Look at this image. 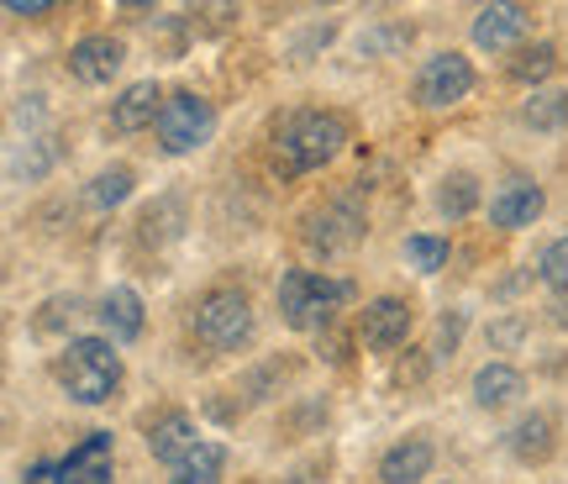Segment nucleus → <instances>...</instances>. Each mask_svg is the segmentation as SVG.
<instances>
[{
  "label": "nucleus",
  "instance_id": "393cba45",
  "mask_svg": "<svg viewBox=\"0 0 568 484\" xmlns=\"http://www.w3.org/2000/svg\"><path fill=\"white\" fill-rule=\"evenodd\" d=\"M537 269H542V280L564 295V290H568V238L548 242V253H542V263H537Z\"/></svg>",
  "mask_w": 568,
  "mask_h": 484
},
{
  "label": "nucleus",
  "instance_id": "9b49d317",
  "mask_svg": "<svg viewBox=\"0 0 568 484\" xmlns=\"http://www.w3.org/2000/svg\"><path fill=\"white\" fill-rule=\"evenodd\" d=\"M111 468H116L111 432H90L80 447H69V458L59 464V484H111Z\"/></svg>",
  "mask_w": 568,
  "mask_h": 484
},
{
  "label": "nucleus",
  "instance_id": "7ed1b4c3",
  "mask_svg": "<svg viewBox=\"0 0 568 484\" xmlns=\"http://www.w3.org/2000/svg\"><path fill=\"white\" fill-rule=\"evenodd\" d=\"M353 301V280H326L316 269H290L280 280V316L295 332H322Z\"/></svg>",
  "mask_w": 568,
  "mask_h": 484
},
{
  "label": "nucleus",
  "instance_id": "f3484780",
  "mask_svg": "<svg viewBox=\"0 0 568 484\" xmlns=\"http://www.w3.org/2000/svg\"><path fill=\"white\" fill-rule=\"evenodd\" d=\"M552 416H542V411H531V416H521V422L510 426V453L521 458V464H542L552 453Z\"/></svg>",
  "mask_w": 568,
  "mask_h": 484
},
{
  "label": "nucleus",
  "instance_id": "2eb2a0df",
  "mask_svg": "<svg viewBox=\"0 0 568 484\" xmlns=\"http://www.w3.org/2000/svg\"><path fill=\"white\" fill-rule=\"evenodd\" d=\"M527 32V6H485L479 17H474V42L479 48H510V42Z\"/></svg>",
  "mask_w": 568,
  "mask_h": 484
},
{
  "label": "nucleus",
  "instance_id": "b1692460",
  "mask_svg": "<svg viewBox=\"0 0 568 484\" xmlns=\"http://www.w3.org/2000/svg\"><path fill=\"white\" fill-rule=\"evenodd\" d=\"M406 259L422 269V274H437L447 263V242L443 238H426V232H416V238H406Z\"/></svg>",
  "mask_w": 568,
  "mask_h": 484
},
{
  "label": "nucleus",
  "instance_id": "c85d7f7f",
  "mask_svg": "<svg viewBox=\"0 0 568 484\" xmlns=\"http://www.w3.org/2000/svg\"><path fill=\"white\" fill-rule=\"evenodd\" d=\"M558 322H568V290L558 295Z\"/></svg>",
  "mask_w": 568,
  "mask_h": 484
},
{
  "label": "nucleus",
  "instance_id": "5701e85b",
  "mask_svg": "<svg viewBox=\"0 0 568 484\" xmlns=\"http://www.w3.org/2000/svg\"><path fill=\"white\" fill-rule=\"evenodd\" d=\"M132 184H138V174H132L126 163H111V169H101V174H95V184H90V201L101 205V211H116V205L132 195Z\"/></svg>",
  "mask_w": 568,
  "mask_h": 484
},
{
  "label": "nucleus",
  "instance_id": "39448f33",
  "mask_svg": "<svg viewBox=\"0 0 568 484\" xmlns=\"http://www.w3.org/2000/svg\"><path fill=\"white\" fill-rule=\"evenodd\" d=\"M216 132V105L195 95V90H174L163 101V117H159V148L163 153H195L205 148Z\"/></svg>",
  "mask_w": 568,
  "mask_h": 484
},
{
  "label": "nucleus",
  "instance_id": "f03ea898",
  "mask_svg": "<svg viewBox=\"0 0 568 484\" xmlns=\"http://www.w3.org/2000/svg\"><path fill=\"white\" fill-rule=\"evenodd\" d=\"M59 384L69 390V401L80 405H105L122 384V353L111 337H74L59 353Z\"/></svg>",
  "mask_w": 568,
  "mask_h": 484
},
{
  "label": "nucleus",
  "instance_id": "0eeeda50",
  "mask_svg": "<svg viewBox=\"0 0 568 484\" xmlns=\"http://www.w3.org/2000/svg\"><path fill=\"white\" fill-rule=\"evenodd\" d=\"M410 301L400 295H379V301L364 305V316H358V337H364L374 353H395V347L410 337Z\"/></svg>",
  "mask_w": 568,
  "mask_h": 484
},
{
  "label": "nucleus",
  "instance_id": "20e7f679",
  "mask_svg": "<svg viewBox=\"0 0 568 484\" xmlns=\"http://www.w3.org/2000/svg\"><path fill=\"white\" fill-rule=\"evenodd\" d=\"M190 332L211 353H237L247 343V332H253V301L237 284H216V290H205L201 301L190 305Z\"/></svg>",
  "mask_w": 568,
  "mask_h": 484
},
{
  "label": "nucleus",
  "instance_id": "f8f14e48",
  "mask_svg": "<svg viewBox=\"0 0 568 484\" xmlns=\"http://www.w3.org/2000/svg\"><path fill=\"white\" fill-rule=\"evenodd\" d=\"M163 101H169V95H163L153 80L126 84L122 95L111 101V132H142V127H159Z\"/></svg>",
  "mask_w": 568,
  "mask_h": 484
},
{
  "label": "nucleus",
  "instance_id": "6ab92c4d",
  "mask_svg": "<svg viewBox=\"0 0 568 484\" xmlns=\"http://www.w3.org/2000/svg\"><path fill=\"white\" fill-rule=\"evenodd\" d=\"M358 238H364V222H358L347 205L322 211V216H316V232H311V242H316V248H326V253H332V248H347V242H358Z\"/></svg>",
  "mask_w": 568,
  "mask_h": 484
},
{
  "label": "nucleus",
  "instance_id": "4468645a",
  "mask_svg": "<svg viewBox=\"0 0 568 484\" xmlns=\"http://www.w3.org/2000/svg\"><path fill=\"white\" fill-rule=\"evenodd\" d=\"M101 326H105V337H111V343H132V337H142V295L132 290V284L105 290Z\"/></svg>",
  "mask_w": 568,
  "mask_h": 484
},
{
  "label": "nucleus",
  "instance_id": "dca6fc26",
  "mask_svg": "<svg viewBox=\"0 0 568 484\" xmlns=\"http://www.w3.org/2000/svg\"><path fill=\"white\" fill-rule=\"evenodd\" d=\"M516 395H527L521 369H510V363H485V369L474 374V401L485 405V411H500V405H510Z\"/></svg>",
  "mask_w": 568,
  "mask_h": 484
},
{
  "label": "nucleus",
  "instance_id": "6e6552de",
  "mask_svg": "<svg viewBox=\"0 0 568 484\" xmlns=\"http://www.w3.org/2000/svg\"><path fill=\"white\" fill-rule=\"evenodd\" d=\"M542 205H548L542 184L516 174V180H506L495 195H489V222L500 226V232H521V226H531L542 216Z\"/></svg>",
  "mask_w": 568,
  "mask_h": 484
},
{
  "label": "nucleus",
  "instance_id": "9d476101",
  "mask_svg": "<svg viewBox=\"0 0 568 484\" xmlns=\"http://www.w3.org/2000/svg\"><path fill=\"white\" fill-rule=\"evenodd\" d=\"M195 447H201V437H195V416H190V411H159V416L148 422V453H153L159 464L180 468Z\"/></svg>",
  "mask_w": 568,
  "mask_h": 484
},
{
  "label": "nucleus",
  "instance_id": "a211bd4d",
  "mask_svg": "<svg viewBox=\"0 0 568 484\" xmlns=\"http://www.w3.org/2000/svg\"><path fill=\"white\" fill-rule=\"evenodd\" d=\"M226 474V447L222 443H201L180 468H174V480L169 484H222Z\"/></svg>",
  "mask_w": 568,
  "mask_h": 484
},
{
  "label": "nucleus",
  "instance_id": "412c9836",
  "mask_svg": "<svg viewBox=\"0 0 568 484\" xmlns=\"http://www.w3.org/2000/svg\"><path fill=\"white\" fill-rule=\"evenodd\" d=\"M558 69V48L552 42H531V48H521L516 59H510V80L516 84H542Z\"/></svg>",
  "mask_w": 568,
  "mask_h": 484
},
{
  "label": "nucleus",
  "instance_id": "cd10ccee",
  "mask_svg": "<svg viewBox=\"0 0 568 484\" xmlns=\"http://www.w3.org/2000/svg\"><path fill=\"white\" fill-rule=\"evenodd\" d=\"M6 11H11V17H48L53 6H48V0H32V6H27V0H6Z\"/></svg>",
  "mask_w": 568,
  "mask_h": 484
},
{
  "label": "nucleus",
  "instance_id": "f257e3e1",
  "mask_svg": "<svg viewBox=\"0 0 568 484\" xmlns=\"http://www.w3.org/2000/svg\"><path fill=\"white\" fill-rule=\"evenodd\" d=\"M347 148V121L337 111H301L280 127L274 138V174L280 180H301L316 174Z\"/></svg>",
  "mask_w": 568,
  "mask_h": 484
},
{
  "label": "nucleus",
  "instance_id": "ddd939ff",
  "mask_svg": "<svg viewBox=\"0 0 568 484\" xmlns=\"http://www.w3.org/2000/svg\"><path fill=\"white\" fill-rule=\"evenodd\" d=\"M437 464V447L426 443V437H400L395 447H385V458H379V480L385 484H422Z\"/></svg>",
  "mask_w": 568,
  "mask_h": 484
},
{
  "label": "nucleus",
  "instance_id": "4be33fe9",
  "mask_svg": "<svg viewBox=\"0 0 568 484\" xmlns=\"http://www.w3.org/2000/svg\"><path fill=\"white\" fill-rule=\"evenodd\" d=\"M521 121L537 127V132H558V127H568V95L564 90H542V95H531V101L521 105Z\"/></svg>",
  "mask_w": 568,
  "mask_h": 484
},
{
  "label": "nucleus",
  "instance_id": "bb28decb",
  "mask_svg": "<svg viewBox=\"0 0 568 484\" xmlns=\"http://www.w3.org/2000/svg\"><path fill=\"white\" fill-rule=\"evenodd\" d=\"M21 484H59V464H32L21 474Z\"/></svg>",
  "mask_w": 568,
  "mask_h": 484
},
{
  "label": "nucleus",
  "instance_id": "423d86ee",
  "mask_svg": "<svg viewBox=\"0 0 568 484\" xmlns=\"http://www.w3.org/2000/svg\"><path fill=\"white\" fill-rule=\"evenodd\" d=\"M468 90H474V63L464 53H432L416 74V101L432 105V111L468 101Z\"/></svg>",
  "mask_w": 568,
  "mask_h": 484
},
{
  "label": "nucleus",
  "instance_id": "1a4fd4ad",
  "mask_svg": "<svg viewBox=\"0 0 568 484\" xmlns=\"http://www.w3.org/2000/svg\"><path fill=\"white\" fill-rule=\"evenodd\" d=\"M122 63H126V48L116 38H105V32H90V38H80L69 48V74L80 84H111L122 74Z\"/></svg>",
  "mask_w": 568,
  "mask_h": 484
},
{
  "label": "nucleus",
  "instance_id": "a878e982",
  "mask_svg": "<svg viewBox=\"0 0 568 484\" xmlns=\"http://www.w3.org/2000/svg\"><path fill=\"white\" fill-rule=\"evenodd\" d=\"M521 337H527V322H521V316H506V322L489 326V347H516Z\"/></svg>",
  "mask_w": 568,
  "mask_h": 484
},
{
  "label": "nucleus",
  "instance_id": "aec40b11",
  "mask_svg": "<svg viewBox=\"0 0 568 484\" xmlns=\"http://www.w3.org/2000/svg\"><path fill=\"white\" fill-rule=\"evenodd\" d=\"M474 205H479V180L474 174H447L443 190H437V211H443L447 222H464Z\"/></svg>",
  "mask_w": 568,
  "mask_h": 484
}]
</instances>
